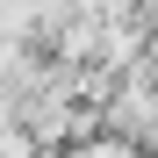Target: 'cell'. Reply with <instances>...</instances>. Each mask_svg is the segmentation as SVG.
Instances as JSON below:
<instances>
[{
  "mask_svg": "<svg viewBox=\"0 0 158 158\" xmlns=\"http://www.w3.org/2000/svg\"><path fill=\"white\" fill-rule=\"evenodd\" d=\"M72 158H137V144H129V137H79Z\"/></svg>",
  "mask_w": 158,
  "mask_h": 158,
  "instance_id": "6da1fadb",
  "label": "cell"
}]
</instances>
